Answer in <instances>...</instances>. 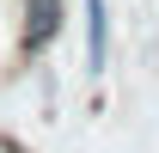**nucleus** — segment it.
Segmentation results:
<instances>
[{
  "label": "nucleus",
  "mask_w": 159,
  "mask_h": 153,
  "mask_svg": "<svg viewBox=\"0 0 159 153\" xmlns=\"http://www.w3.org/2000/svg\"><path fill=\"white\" fill-rule=\"evenodd\" d=\"M67 31V0H19V55L43 61Z\"/></svg>",
  "instance_id": "nucleus-1"
},
{
  "label": "nucleus",
  "mask_w": 159,
  "mask_h": 153,
  "mask_svg": "<svg viewBox=\"0 0 159 153\" xmlns=\"http://www.w3.org/2000/svg\"><path fill=\"white\" fill-rule=\"evenodd\" d=\"M80 19H86V74L104 80V67H110V0H80Z\"/></svg>",
  "instance_id": "nucleus-2"
}]
</instances>
